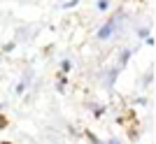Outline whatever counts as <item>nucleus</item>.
I'll return each mask as SVG.
<instances>
[{
    "mask_svg": "<svg viewBox=\"0 0 156 144\" xmlns=\"http://www.w3.org/2000/svg\"><path fill=\"white\" fill-rule=\"evenodd\" d=\"M0 125H7V118L5 116H0Z\"/></svg>",
    "mask_w": 156,
    "mask_h": 144,
    "instance_id": "7ed1b4c3",
    "label": "nucleus"
},
{
    "mask_svg": "<svg viewBox=\"0 0 156 144\" xmlns=\"http://www.w3.org/2000/svg\"><path fill=\"white\" fill-rule=\"evenodd\" d=\"M110 35H112V23H107V26H105L103 30L98 33V37H100V39H107V37H110Z\"/></svg>",
    "mask_w": 156,
    "mask_h": 144,
    "instance_id": "f257e3e1",
    "label": "nucleus"
},
{
    "mask_svg": "<svg viewBox=\"0 0 156 144\" xmlns=\"http://www.w3.org/2000/svg\"><path fill=\"white\" fill-rule=\"evenodd\" d=\"M98 7H100V9H107V7H110V2H107V0H100V2H98Z\"/></svg>",
    "mask_w": 156,
    "mask_h": 144,
    "instance_id": "f03ea898",
    "label": "nucleus"
},
{
    "mask_svg": "<svg viewBox=\"0 0 156 144\" xmlns=\"http://www.w3.org/2000/svg\"><path fill=\"white\" fill-rule=\"evenodd\" d=\"M0 144H12V142H0Z\"/></svg>",
    "mask_w": 156,
    "mask_h": 144,
    "instance_id": "20e7f679",
    "label": "nucleus"
}]
</instances>
